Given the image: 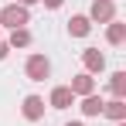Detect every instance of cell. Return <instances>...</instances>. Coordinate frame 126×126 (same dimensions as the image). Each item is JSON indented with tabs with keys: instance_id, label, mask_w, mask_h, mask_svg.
<instances>
[{
	"instance_id": "8",
	"label": "cell",
	"mask_w": 126,
	"mask_h": 126,
	"mask_svg": "<svg viewBox=\"0 0 126 126\" xmlns=\"http://www.w3.org/2000/svg\"><path fill=\"white\" fill-rule=\"evenodd\" d=\"M102 112L109 116V119H123V116H126V106H123V99H112V102H102Z\"/></svg>"
},
{
	"instance_id": "7",
	"label": "cell",
	"mask_w": 126,
	"mask_h": 126,
	"mask_svg": "<svg viewBox=\"0 0 126 126\" xmlns=\"http://www.w3.org/2000/svg\"><path fill=\"white\" fill-rule=\"evenodd\" d=\"M92 17L95 21H112V3L109 0H95L92 3Z\"/></svg>"
},
{
	"instance_id": "2",
	"label": "cell",
	"mask_w": 126,
	"mask_h": 126,
	"mask_svg": "<svg viewBox=\"0 0 126 126\" xmlns=\"http://www.w3.org/2000/svg\"><path fill=\"white\" fill-rule=\"evenodd\" d=\"M48 75H51V62H48L44 55H31V58H27V79H31V82H44Z\"/></svg>"
},
{
	"instance_id": "11",
	"label": "cell",
	"mask_w": 126,
	"mask_h": 126,
	"mask_svg": "<svg viewBox=\"0 0 126 126\" xmlns=\"http://www.w3.org/2000/svg\"><path fill=\"white\" fill-rule=\"evenodd\" d=\"M82 112H85V116H99V112H102V99H99V95H85Z\"/></svg>"
},
{
	"instance_id": "12",
	"label": "cell",
	"mask_w": 126,
	"mask_h": 126,
	"mask_svg": "<svg viewBox=\"0 0 126 126\" xmlns=\"http://www.w3.org/2000/svg\"><path fill=\"white\" fill-rule=\"evenodd\" d=\"M123 92H126V72H116L112 75V95L123 99Z\"/></svg>"
},
{
	"instance_id": "16",
	"label": "cell",
	"mask_w": 126,
	"mask_h": 126,
	"mask_svg": "<svg viewBox=\"0 0 126 126\" xmlns=\"http://www.w3.org/2000/svg\"><path fill=\"white\" fill-rule=\"evenodd\" d=\"M17 3H21V7H27V3H38V0H17Z\"/></svg>"
},
{
	"instance_id": "1",
	"label": "cell",
	"mask_w": 126,
	"mask_h": 126,
	"mask_svg": "<svg viewBox=\"0 0 126 126\" xmlns=\"http://www.w3.org/2000/svg\"><path fill=\"white\" fill-rule=\"evenodd\" d=\"M27 21H31V17H27V7H21V3H10V7H3V10H0V24H3V27H10V31L24 27Z\"/></svg>"
},
{
	"instance_id": "9",
	"label": "cell",
	"mask_w": 126,
	"mask_h": 126,
	"mask_svg": "<svg viewBox=\"0 0 126 126\" xmlns=\"http://www.w3.org/2000/svg\"><path fill=\"white\" fill-rule=\"evenodd\" d=\"M27 44H31V31H27V27L10 31V48H27Z\"/></svg>"
},
{
	"instance_id": "15",
	"label": "cell",
	"mask_w": 126,
	"mask_h": 126,
	"mask_svg": "<svg viewBox=\"0 0 126 126\" xmlns=\"http://www.w3.org/2000/svg\"><path fill=\"white\" fill-rule=\"evenodd\" d=\"M7 51H10V44H3V41H0V62L7 58Z\"/></svg>"
},
{
	"instance_id": "6",
	"label": "cell",
	"mask_w": 126,
	"mask_h": 126,
	"mask_svg": "<svg viewBox=\"0 0 126 126\" xmlns=\"http://www.w3.org/2000/svg\"><path fill=\"white\" fill-rule=\"evenodd\" d=\"M82 58H85V68H89V72H102V68H106V58L95 51V48H89Z\"/></svg>"
},
{
	"instance_id": "14",
	"label": "cell",
	"mask_w": 126,
	"mask_h": 126,
	"mask_svg": "<svg viewBox=\"0 0 126 126\" xmlns=\"http://www.w3.org/2000/svg\"><path fill=\"white\" fill-rule=\"evenodd\" d=\"M62 3H65V0H44V7H51V10H58Z\"/></svg>"
},
{
	"instance_id": "13",
	"label": "cell",
	"mask_w": 126,
	"mask_h": 126,
	"mask_svg": "<svg viewBox=\"0 0 126 126\" xmlns=\"http://www.w3.org/2000/svg\"><path fill=\"white\" fill-rule=\"evenodd\" d=\"M123 38H126V24H112L109 27V44H123Z\"/></svg>"
},
{
	"instance_id": "10",
	"label": "cell",
	"mask_w": 126,
	"mask_h": 126,
	"mask_svg": "<svg viewBox=\"0 0 126 126\" xmlns=\"http://www.w3.org/2000/svg\"><path fill=\"white\" fill-rule=\"evenodd\" d=\"M68 89H72V95H89V92H92V79H89V75H79Z\"/></svg>"
},
{
	"instance_id": "17",
	"label": "cell",
	"mask_w": 126,
	"mask_h": 126,
	"mask_svg": "<svg viewBox=\"0 0 126 126\" xmlns=\"http://www.w3.org/2000/svg\"><path fill=\"white\" fill-rule=\"evenodd\" d=\"M65 126H82V123H65Z\"/></svg>"
},
{
	"instance_id": "5",
	"label": "cell",
	"mask_w": 126,
	"mask_h": 126,
	"mask_svg": "<svg viewBox=\"0 0 126 126\" xmlns=\"http://www.w3.org/2000/svg\"><path fill=\"white\" fill-rule=\"evenodd\" d=\"M89 31H92L89 17H72V21H68V34H72V38H85Z\"/></svg>"
},
{
	"instance_id": "4",
	"label": "cell",
	"mask_w": 126,
	"mask_h": 126,
	"mask_svg": "<svg viewBox=\"0 0 126 126\" xmlns=\"http://www.w3.org/2000/svg\"><path fill=\"white\" fill-rule=\"evenodd\" d=\"M72 102H75V95H72L68 85H58V89L51 92V109H68Z\"/></svg>"
},
{
	"instance_id": "3",
	"label": "cell",
	"mask_w": 126,
	"mask_h": 126,
	"mask_svg": "<svg viewBox=\"0 0 126 126\" xmlns=\"http://www.w3.org/2000/svg\"><path fill=\"white\" fill-rule=\"evenodd\" d=\"M41 116H44V99L41 95H27V99H24V119L34 123V119H41Z\"/></svg>"
}]
</instances>
